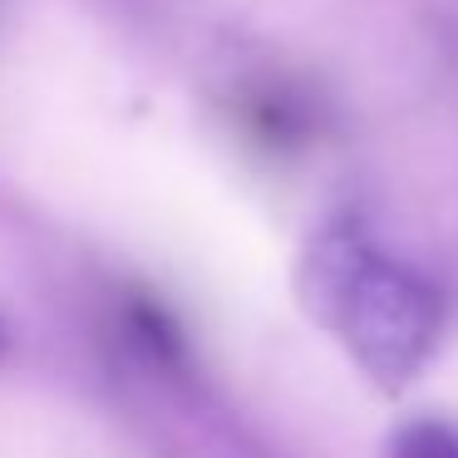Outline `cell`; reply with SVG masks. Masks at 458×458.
Here are the masks:
<instances>
[{"instance_id":"6da1fadb","label":"cell","mask_w":458,"mask_h":458,"mask_svg":"<svg viewBox=\"0 0 458 458\" xmlns=\"http://www.w3.org/2000/svg\"><path fill=\"white\" fill-rule=\"evenodd\" d=\"M306 296L379 385H404L434 355L444 306L434 286L350 232H326L306 257Z\"/></svg>"},{"instance_id":"7a4b0ae2","label":"cell","mask_w":458,"mask_h":458,"mask_svg":"<svg viewBox=\"0 0 458 458\" xmlns=\"http://www.w3.org/2000/svg\"><path fill=\"white\" fill-rule=\"evenodd\" d=\"M389 458H458V428L438 419H414L394 434Z\"/></svg>"},{"instance_id":"3957f363","label":"cell","mask_w":458,"mask_h":458,"mask_svg":"<svg viewBox=\"0 0 458 458\" xmlns=\"http://www.w3.org/2000/svg\"><path fill=\"white\" fill-rule=\"evenodd\" d=\"M0 350H5V330H0Z\"/></svg>"}]
</instances>
